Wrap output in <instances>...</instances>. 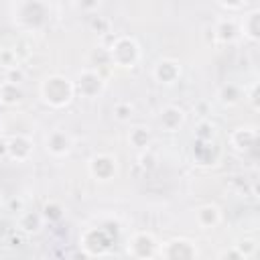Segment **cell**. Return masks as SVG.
<instances>
[{"label":"cell","instance_id":"cell-1","mask_svg":"<svg viewBox=\"0 0 260 260\" xmlns=\"http://www.w3.org/2000/svg\"><path fill=\"white\" fill-rule=\"evenodd\" d=\"M73 93H75V83L71 79H67L65 75H51L41 85L43 100L53 108L67 106L73 100Z\"/></svg>","mask_w":260,"mask_h":260},{"label":"cell","instance_id":"cell-2","mask_svg":"<svg viewBox=\"0 0 260 260\" xmlns=\"http://www.w3.org/2000/svg\"><path fill=\"white\" fill-rule=\"evenodd\" d=\"M140 57V49L134 39L130 37H118L110 47V59L118 67H134Z\"/></svg>","mask_w":260,"mask_h":260},{"label":"cell","instance_id":"cell-3","mask_svg":"<svg viewBox=\"0 0 260 260\" xmlns=\"http://www.w3.org/2000/svg\"><path fill=\"white\" fill-rule=\"evenodd\" d=\"M75 89H77L81 95H85V98H95V95L102 93V89H104V79H102L95 71L85 69V71H81V73L77 75Z\"/></svg>","mask_w":260,"mask_h":260},{"label":"cell","instance_id":"cell-4","mask_svg":"<svg viewBox=\"0 0 260 260\" xmlns=\"http://www.w3.org/2000/svg\"><path fill=\"white\" fill-rule=\"evenodd\" d=\"M89 173L100 181H108L116 173V160L108 154H98L89 160Z\"/></svg>","mask_w":260,"mask_h":260},{"label":"cell","instance_id":"cell-5","mask_svg":"<svg viewBox=\"0 0 260 260\" xmlns=\"http://www.w3.org/2000/svg\"><path fill=\"white\" fill-rule=\"evenodd\" d=\"M152 75H154V79H156L158 83L171 85V83H175V81L179 79L181 67H179V63L173 61V59H162V61H158V63L154 65Z\"/></svg>","mask_w":260,"mask_h":260},{"label":"cell","instance_id":"cell-6","mask_svg":"<svg viewBox=\"0 0 260 260\" xmlns=\"http://www.w3.org/2000/svg\"><path fill=\"white\" fill-rule=\"evenodd\" d=\"M71 150V138L67 132L63 130H55L49 134L47 138V152H51L53 156H65Z\"/></svg>","mask_w":260,"mask_h":260},{"label":"cell","instance_id":"cell-7","mask_svg":"<svg viewBox=\"0 0 260 260\" xmlns=\"http://www.w3.org/2000/svg\"><path fill=\"white\" fill-rule=\"evenodd\" d=\"M6 152L10 154V158L14 160H26L32 152V144L26 136H12L6 144Z\"/></svg>","mask_w":260,"mask_h":260},{"label":"cell","instance_id":"cell-8","mask_svg":"<svg viewBox=\"0 0 260 260\" xmlns=\"http://www.w3.org/2000/svg\"><path fill=\"white\" fill-rule=\"evenodd\" d=\"M183 120H185V112L177 106H167L165 110H160V116H158L160 126L169 132H175L183 124Z\"/></svg>","mask_w":260,"mask_h":260},{"label":"cell","instance_id":"cell-9","mask_svg":"<svg viewBox=\"0 0 260 260\" xmlns=\"http://www.w3.org/2000/svg\"><path fill=\"white\" fill-rule=\"evenodd\" d=\"M22 98V91L18 87V83H12V81H4L0 85V104L4 106H14L18 104Z\"/></svg>","mask_w":260,"mask_h":260},{"label":"cell","instance_id":"cell-10","mask_svg":"<svg viewBox=\"0 0 260 260\" xmlns=\"http://www.w3.org/2000/svg\"><path fill=\"white\" fill-rule=\"evenodd\" d=\"M217 219H219V211H217L215 205H203V207L197 209V221H199L203 228L213 225Z\"/></svg>","mask_w":260,"mask_h":260},{"label":"cell","instance_id":"cell-11","mask_svg":"<svg viewBox=\"0 0 260 260\" xmlns=\"http://www.w3.org/2000/svg\"><path fill=\"white\" fill-rule=\"evenodd\" d=\"M128 138H130V142H132L136 148H146L148 142H150V132H148L146 128H142V126H136V128L130 130Z\"/></svg>","mask_w":260,"mask_h":260},{"label":"cell","instance_id":"cell-12","mask_svg":"<svg viewBox=\"0 0 260 260\" xmlns=\"http://www.w3.org/2000/svg\"><path fill=\"white\" fill-rule=\"evenodd\" d=\"M132 112H134V108H132V104H128V102H118V104L114 106V116H116V120H120V122L130 120V118H132Z\"/></svg>","mask_w":260,"mask_h":260},{"label":"cell","instance_id":"cell-13","mask_svg":"<svg viewBox=\"0 0 260 260\" xmlns=\"http://www.w3.org/2000/svg\"><path fill=\"white\" fill-rule=\"evenodd\" d=\"M256 20H258V12H252L248 18H246V35L256 41L258 39V26H256Z\"/></svg>","mask_w":260,"mask_h":260},{"label":"cell","instance_id":"cell-14","mask_svg":"<svg viewBox=\"0 0 260 260\" xmlns=\"http://www.w3.org/2000/svg\"><path fill=\"white\" fill-rule=\"evenodd\" d=\"M20 221H28V225L22 228L24 232H37L39 225H41V217H39V215H32V213H24V215L20 217Z\"/></svg>","mask_w":260,"mask_h":260},{"label":"cell","instance_id":"cell-15","mask_svg":"<svg viewBox=\"0 0 260 260\" xmlns=\"http://www.w3.org/2000/svg\"><path fill=\"white\" fill-rule=\"evenodd\" d=\"M221 4L228 6V8H238L242 4V0H221Z\"/></svg>","mask_w":260,"mask_h":260}]
</instances>
